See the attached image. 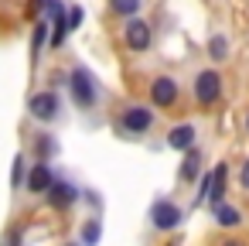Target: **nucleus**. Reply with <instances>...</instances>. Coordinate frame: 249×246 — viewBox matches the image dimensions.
Returning <instances> with one entry per match:
<instances>
[{"instance_id":"1","label":"nucleus","mask_w":249,"mask_h":246,"mask_svg":"<svg viewBox=\"0 0 249 246\" xmlns=\"http://www.w3.org/2000/svg\"><path fill=\"white\" fill-rule=\"evenodd\" d=\"M154 123H157V110L150 103H126L120 110V116H116V130L123 137H130V140L147 137L154 130Z\"/></svg>"},{"instance_id":"2","label":"nucleus","mask_w":249,"mask_h":246,"mask_svg":"<svg viewBox=\"0 0 249 246\" xmlns=\"http://www.w3.org/2000/svg\"><path fill=\"white\" fill-rule=\"evenodd\" d=\"M225 96V79L218 69H198L195 79H191V99L201 106V110H215Z\"/></svg>"},{"instance_id":"3","label":"nucleus","mask_w":249,"mask_h":246,"mask_svg":"<svg viewBox=\"0 0 249 246\" xmlns=\"http://www.w3.org/2000/svg\"><path fill=\"white\" fill-rule=\"evenodd\" d=\"M69 93L79 110H96V103H99V82L82 62L69 69Z\"/></svg>"},{"instance_id":"4","label":"nucleus","mask_w":249,"mask_h":246,"mask_svg":"<svg viewBox=\"0 0 249 246\" xmlns=\"http://www.w3.org/2000/svg\"><path fill=\"white\" fill-rule=\"evenodd\" d=\"M120 41H123V48H126L130 55H147V52L154 48V24H150L143 14H137V18L123 21Z\"/></svg>"},{"instance_id":"5","label":"nucleus","mask_w":249,"mask_h":246,"mask_svg":"<svg viewBox=\"0 0 249 246\" xmlns=\"http://www.w3.org/2000/svg\"><path fill=\"white\" fill-rule=\"evenodd\" d=\"M181 99V82L171 76V72H160L147 82V103L154 110H174Z\"/></svg>"},{"instance_id":"6","label":"nucleus","mask_w":249,"mask_h":246,"mask_svg":"<svg viewBox=\"0 0 249 246\" xmlns=\"http://www.w3.org/2000/svg\"><path fill=\"white\" fill-rule=\"evenodd\" d=\"M28 113H31V120H38V123H55L58 116H62V96H58V89H38V93H31L28 96Z\"/></svg>"},{"instance_id":"7","label":"nucleus","mask_w":249,"mask_h":246,"mask_svg":"<svg viewBox=\"0 0 249 246\" xmlns=\"http://www.w3.org/2000/svg\"><path fill=\"white\" fill-rule=\"evenodd\" d=\"M147 219H150V229L171 232V229H178L184 222V212H181V205L174 198H154L150 208H147Z\"/></svg>"},{"instance_id":"8","label":"nucleus","mask_w":249,"mask_h":246,"mask_svg":"<svg viewBox=\"0 0 249 246\" xmlns=\"http://www.w3.org/2000/svg\"><path fill=\"white\" fill-rule=\"evenodd\" d=\"M55 168H52V161H35V164H28V178H24V191H31V195H48V188L55 185Z\"/></svg>"},{"instance_id":"9","label":"nucleus","mask_w":249,"mask_h":246,"mask_svg":"<svg viewBox=\"0 0 249 246\" xmlns=\"http://www.w3.org/2000/svg\"><path fill=\"white\" fill-rule=\"evenodd\" d=\"M48 205L52 208H72L79 198H82V188L79 185H72V181H65V178H55V185L48 188Z\"/></svg>"},{"instance_id":"10","label":"nucleus","mask_w":249,"mask_h":246,"mask_svg":"<svg viewBox=\"0 0 249 246\" xmlns=\"http://www.w3.org/2000/svg\"><path fill=\"white\" fill-rule=\"evenodd\" d=\"M167 151H178V154H184V151H191L195 147V140H198V127L195 123H174L171 130H167Z\"/></svg>"},{"instance_id":"11","label":"nucleus","mask_w":249,"mask_h":246,"mask_svg":"<svg viewBox=\"0 0 249 246\" xmlns=\"http://www.w3.org/2000/svg\"><path fill=\"white\" fill-rule=\"evenodd\" d=\"M58 137L52 133V130H38V133H31V157L35 161H55L58 157Z\"/></svg>"},{"instance_id":"12","label":"nucleus","mask_w":249,"mask_h":246,"mask_svg":"<svg viewBox=\"0 0 249 246\" xmlns=\"http://www.w3.org/2000/svg\"><path fill=\"white\" fill-rule=\"evenodd\" d=\"M205 55H208L212 65H225L229 55H232V41H229V35H225V31H212L208 41H205Z\"/></svg>"},{"instance_id":"13","label":"nucleus","mask_w":249,"mask_h":246,"mask_svg":"<svg viewBox=\"0 0 249 246\" xmlns=\"http://www.w3.org/2000/svg\"><path fill=\"white\" fill-rule=\"evenodd\" d=\"M201 151L198 147H191V151H184L181 154V168H178V181L181 185H195L198 178H201Z\"/></svg>"},{"instance_id":"14","label":"nucleus","mask_w":249,"mask_h":246,"mask_svg":"<svg viewBox=\"0 0 249 246\" xmlns=\"http://www.w3.org/2000/svg\"><path fill=\"white\" fill-rule=\"evenodd\" d=\"M225 188H229V164L218 161L212 168V188H208V208H218L225 202Z\"/></svg>"},{"instance_id":"15","label":"nucleus","mask_w":249,"mask_h":246,"mask_svg":"<svg viewBox=\"0 0 249 246\" xmlns=\"http://www.w3.org/2000/svg\"><path fill=\"white\" fill-rule=\"evenodd\" d=\"M48 35H52V21L48 18H35L31 24V65H38L45 45H48Z\"/></svg>"},{"instance_id":"16","label":"nucleus","mask_w":249,"mask_h":246,"mask_svg":"<svg viewBox=\"0 0 249 246\" xmlns=\"http://www.w3.org/2000/svg\"><path fill=\"white\" fill-rule=\"evenodd\" d=\"M143 4H147V0H106L109 14H113V18H120V21H130V18L143 14Z\"/></svg>"},{"instance_id":"17","label":"nucleus","mask_w":249,"mask_h":246,"mask_svg":"<svg viewBox=\"0 0 249 246\" xmlns=\"http://www.w3.org/2000/svg\"><path fill=\"white\" fill-rule=\"evenodd\" d=\"M212 215H215V226H222V229H239L242 226V212L235 205H229V202H222L218 208H212Z\"/></svg>"},{"instance_id":"18","label":"nucleus","mask_w":249,"mask_h":246,"mask_svg":"<svg viewBox=\"0 0 249 246\" xmlns=\"http://www.w3.org/2000/svg\"><path fill=\"white\" fill-rule=\"evenodd\" d=\"M99 239H103V219H99V215L82 219V226H79V243H82V246H96Z\"/></svg>"},{"instance_id":"19","label":"nucleus","mask_w":249,"mask_h":246,"mask_svg":"<svg viewBox=\"0 0 249 246\" xmlns=\"http://www.w3.org/2000/svg\"><path fill=\"white\" fill-rule=\"evenodd\" d=\"M24 178H28V157H24V154H14V168H11V188H24Z\"/></svg>"},{"instance_id":"20","label":"nucleus","mask_w":249,"mask_h":246,"mask_svg":"<svg viewBox=\"0 0 249 246\" xmlns=\"http://www.w3.org/2000/svg\"><path fill=\"white\" fill-rule=\"evenodd\" d=\"M65 21H69V31H79V28H82V21H86V11H82L79 4H72V7H69V14H65Z\"/></svg>"},{"instance_id":"21","label":"nucleus","mask_w":249,"mask_h":246,"mask_svg":"<svg viewBox=\"0 0 249 246\" xmlns=\"http://www.w3.org/2000/svg\"><path fill=\"white\" fill-rule=\"evenodd\" d=\"M235 181H239V188H242V191H249V157L239 164V171H235Z\"/></svg>"},{"instance_id":"22","label":"nucleus","mask_w":249,"mask_h":246,"mask_svg":"<svg viewBox=\"0 0 249 246\" xmlns=\"http://www.w3.org/2000/svg\"><path fill=\"white\" fill-rule=\"evenodd\" d=\"M82 198H86V202H89V205H92V208H96V212H99V208H103V198H99V195H96V188H82Z\"/></svg>"},{"instance_id":"23","label":"nucleus","mask_w":249,"mask_h":246,"mask_svg":"<svg viewBox=\"0 0 249 246\" xmlns=\"http://www.w3.org/2000/svg\"><path fill=\"white\" fill-rule=\"evenodd\" d=\"M21 236H24L21 229H11V232H7V246H21Z\"/></svg>"},{"instance_id":"24","label":"nucleus","mask_w":249,"mask_h":246,"mask_svg":"<svg viewBox=\"0 0 249 246\" xmlns=\"http://www.w3.org/2000/svg\"><path fill=\"white\" fill-rule=\"evenodd\" d=\"M222 246H249L246 239H229V243H222Z\"/></svg>"},{"instance_id":"25","label":"nucleus","mask_w":249,"mask_h":246,"mask_svg":"<svg viewBox=\"0 0 249 246\" xmlns=\"http://www.w3.org/2000/svg\"><path fill=\"white\" fill-rule=\"evenodd\" d=\"M242 127H246V137H249V110H246V120H242Z\"/></svg>"},{"instance_id":"26","label":"nucleus","mask_w":249,"mask_h":246,"mask_svg":"<svg viewBox=\"0 0 249 246\" xmlns=\"http://www.w3.org/2000/svg\"><path fill=\"white\" fill-rule=\"evenodd\" d=\"M69 246H82V243H69Z\"/></svg>"}]
</instances>
